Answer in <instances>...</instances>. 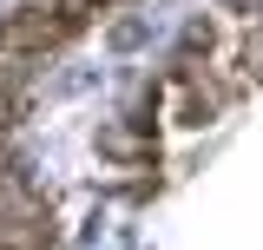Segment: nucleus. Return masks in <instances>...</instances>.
<instances>
[{
  "label": "nucleus",
  "instance_id": "nucleus-1",
  "mask_svg": "<svg viewBox=\"0 0 263 250\" xmlns=\"http://www.w3.org/2000/svg\"><path fill=\"white\" fill-rule=\"evenodd\" d=\"M0 250H40V244H33V237H20V244H0Z\"/></svg>",
  "mask_w": 263,
  "mask_h": 250
}]
</instances>
